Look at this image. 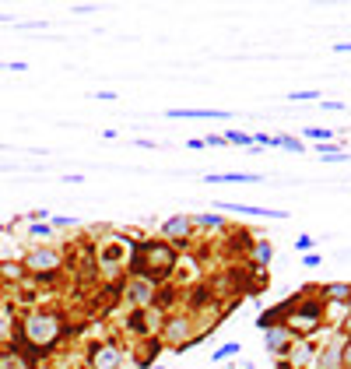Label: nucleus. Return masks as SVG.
<instances>
[{"instance_id":"bb28decb","label":"nucleus","mask_w":351,"mask_h":369,"mask_svg":"<svg viewBox=\"0 0 351 369\" xmlns=\"http://www.w3.org/2000/svg\"><path fill=\"white\" fill-rule=\"evenodd\" d=\"M320 92H292V102H316Z\"/></svg>"},{"instance_id":"412c9836","label":"nucleus","mask_w":351,"mask_h":369,"mask_svg":"<svg viewBox=\"0 0 351 369\" xmlns=\"http://www.w3.org/2000/svg\"><path fill=\"white\" fill-rule=\"evenodd\" d=\"M225 137V144H236V148H253V137L250 134H243V130H229V134H221Z\"/></svg>"},{"instance_id":"f03ea898","label":"nucleus","mask_w":351,"mask_h":369,"mask_svg":"<svg viewBox=\"0 0 351 369\" xmlns=\"http://www.w3.org/2000/svg\"><path fill=\"white\" fill-rule=\"evenodd\" d=\"M64 334H67V327L57 310H32L21 320V341L28 352H53L64 341Z\"/></svg>"},{"instance_id":"2f4dec72","label":"nucleus","mask_w":351,"mask_h":369,"mask_svg":"<svg viewBox=\"0 0 351 369\" xmlns=\"http://www.w3.org/2000/svg\"><path fill=\"white\" fill-rule=\"evenodd\" d=\"M302 264H306V268H316V264H320V254H306Z\"/></svg>"},{"instance_id":"e433bc0d","label":"nucleus","mask_w":351,"mask_h":369,"mask_svg":"<svg viewBox=\"0 0 351 369\" xmlns=\"http://www.w3.org/2000/svg\"><path fill=\"white\" fill-rule=\"evenodd\" d=\"M0 152H4V144H0Z\"/></svg>"},{"instance_id":"393cba45","label":"nucleus","mask_w":351,"mask_h":369,"mask_svg":"<svg viewBox=\"0 0 351 369\" xmlns=\"http://www.w3.org/2000/svg\"><path fill=\"white\" fill-rule=\"evenodd\" d=\"M277 148H284V152H302V141H299V137H277Z\"/></svg>"},{"instance_id":"4be33fe9","label":"nucleus","mask_w":351,"mask_h":369,"mask_svg":"<svg viewBox=\"0 0 351 369\" xmlns=\"http://www.w3.org/2000/svg\"><path fill=\"white\" fill-rule=\"evenodd\" d=\"M320 159L323 162H341V159H348V152L345 148H334V144H320Z\"/></svg>"},{"instance_id":"c9c22d12","label":"nucleus","mask_w":351,"mask_h":369,"mask_svg":"<svg viewBox=\"0 0 351 369\" xmlns=\"http://www.w3.org/2000/svg\"><path fill=\"white\" fill-rule=\"evenodd\" d=\"M35 369H53L50 363H35Z\"/></svg>"},{"instance_id":"ddd939ff","label":"nucleus","mask_w":351,"mask_h":369,"mask_svg":"<svg viewBox=\"0 0 351 369\" xmlns=\"http://www.w3.org/2000/svg\"><path fill=\"white\" fill-rule=\"evenodd\" d=\"M225 211H236V215H253V218H288V211L281 208H253V204H218Z\"/></svg>"},{"instance_id":"f3484780","label":"nucleus","mask_w":351,"mask_h":369,"mask_svg":"<svg viewBox=\"0 0 351 369\" xmlns=\"http://www.w3.org/2000/svg\"><path fill=\"white\" fill-rule=\"evenodd\" d=\"M0 281H7V285L25 281V268H21V261H4V264H0Z\"/></svg>"},{"instance_id":"a211bd4d","label":"nucleus","mask_w":351,"mask_h":369,"mask_svg":"<svg viewBox=\"0 0 351 369\" xmlns=\"http://www.w3.org/2000/svg\"><path fill=\"white\" fill-rule=\"evenodd\" d=\"M270 261H274V243H270V239H257V243H253V264L267 268Z\"/></svg>"},{"instance_id":"423d86ee","label":"nucleus","mask_w":351,"mask_h":369,"mask_svg":"<svg viewBox=\"0 0 351 369\" xmlns=\"http://www.w3.org/2000/svg\"><path fill=\"white\" fill-rule=\"evenodd\" d=\"M123 366V348L116 341H98L88 352V369H120Z\"/></svg>"},{"instance_id":"9d476101","label":"nucleus","mask_w":351,"mask_h":369,"mask_svg":"<svg viewBox=\"0 0 351 369\" xmlns=\"http://www.w3.org/2000/svg\"><path fill=\"white\" fill-rule=\"evenodd\" d=\"M292 345H295V338L288 334V327H284V324L267 327V334H263V348H267L270 356H288V352H292Z\"/></svg>"},{"instance_id":"7ed1b4c3","label":"nucleus","mask_w":351,"mask_h":369,"mask_svg":"<svg viewBox=\"0 0 351 369\" xmlns=\"http://www.w3.org/2000/svg\"><path fill=\"white\" fill-rule=\"evenodd\" d=\"M323 324V299H306V302H299L292 313H288V334L292 338H299V341H306L316 327Z\"/></svg>"},{"instance_id":"9b49d317","label":"nucleus","mask_w":351,"mask_h":369,"mask_svg":"<svg viewBox=\"0 0 351 369\" xmlns=\"http://www.w3.org/2000/svg\"><path fill=\"white\" fill-rule=\"evenodd\" d=\"M169 120H229V109H169Z\"/></svg>"},{"instance_id":"0eeeda50","label":"nucleus","mask_w":351,"mask_h":369,"mask_svg":"<svg viewBox=\"0 0 351 369\" xmlns=\"http://www.w3.org/2000/svg\"><path fill=\"white\" fill-rule=\"evenodd\" d=\"M130 250H134L130 243H123V239H109V243H105V246L98 250V268L113 275V271H116L120 264H127V257H130Z\"/></svg>"},{"instance_id":"b1692460","label":"nucleus","mask_w":351,"mask_h":369,"mask_svg":"<svg viewBox=\"0 0 351 369\" xmlns=\"http://www.w3.org/2000/svg\"><path fill=\"white\" fill-rule=\"evenodd\" d=\"M229 356H239V345L232 341V345H221L214 356H211V363H221V359H229Z\"/></svg>"},{"instance_id":"aec40b11","label":"nucleus","mask_w":351,"mask_h":369,"mask_svg":"<svg viewBox=\"0 0 351 369\" xmlns=\"http://www.w3.org/2000/svg\"><path fill=\"white\" fill-rule=\"evenodd\" d=\"M316 363V348L313 345H292V366H313Z\"/></svg>"},{"instance_id":"20e7f679","label":"nucleus","mask_w":351,"mask_h":369,"mask_svg":"<svg viewBox=\"0 0 351 369\" xmlns=\"http://www.w3.org/2000/svg\"><path fill=\"white\" fill-rule=\"evenodd\" d=\"M21 268H25V275H35V281H53L57 271L64 268V254L53 246H32L21 257Z\"/></svg>"},{"instance_id":"6e6552de","label":"nucleus","mask_w":351,"mask_h":369,"mask_svg":"<svg viewBox=\"0 0 351 369\" xmlns=\"http://www.w3.org/2000/svg\"><path fill=\"white\" fill-rule=\"evenodd\" d=\"M193 236V222L190 215H173L169 222H162V239L173 246H186V239Z\"/></svg>"},{"instance_id":"f8f14e48","label":"nucleus","mask_w":351,"mask_h":369,"mask_svg":"<svg viewBox=\"0 0 351 369\" xmlns=\"http://www.w3.org/2000/svg\"><path fill=\"white\" fill-rule=\"evenodd\" d=\"M0 369H35V363L28 352L11 345V348H0Z\"/></svg>"},{"instance_id":"6ab92c4d","label":"nucleus","mask_w":351,"mask_h":369,"mask_svg":"<svg viewBox=\"0 0 351 369\" xmlns=\"http://www.w3.org/2000/svg\"><path fill=\"white\" fill-rule=\"evenodd\" d=\"M190 222H193V229H221V215L218 211H204V215H190Z\"/></svg>"},{"instance_id":"1a4fd4ad","label":"nucleus","mask_w":351,"mask_h":369,"mask_svg":"<svg viewBox=\"0 0 351 369\" xmlns=\"http://www.w3.org/2000/svg\"><path fill=\"white\" fill-rule=\"evenodd\" d=\"M123 299H127V306H134V310H148V306L155 302V285H148V281H141V278H130L127 288H123Z\"/></svg>"},{"instance_id":"72a5a7b5","label":"nucleus","mask_w":351,"mask_h":369,"mask_svg":"<svg viewBox=\"0 0 351 369\" xmlns=\"http://www.w3.org/2000/svg\"><path fill=\"white\" fill-rule=\"evenodd\" d=\"M95 98H102V102H113V98H116V92H95Z\"/></svg>"},{"instance_id":"39448f33","label":"nucleus","mask_w":351,"mask_h":369,"mask_svg":"<svg viewBox=\"0 0 351 369\" xmlns=\"http://www.w3.org/2000/svg\"><path fill=\"white\" fill-rule=\"evenodd\" d=\"M162 345H173V348H190V345H197L204 334H193V320L190 317H183V313H173V317H166V324H162Z\"/></svg>"},{"instance_id":"5701e85b","label":"nucleus","mask_w":351,"mask_h":369,"mask_svg":"<svg viewBox=\"0 0 351 369\" xmlns=\"http://www.w3.org/2000/svg\"><path fill=\"white\" fill-rule=\"evenodd\" d=\"M302 137H313V141L327 144V141L334 137V130H327V127H306V130H302Z\"/></svg>"},{"instance_id":"c756f323","label":"nucleus","mask_w":351,"mask_h":369,"mask_svg":"<svg viewBox=\"0 0 351 369\" xmlns=\"http://www.w3.org/2000/svg\"><path fill=\"white\" fill-rule=\"evenodd\" d=\"M11 334V320H7V313H0V341Z\"/></svg>"},{"instance_id":"dca6fc26","label":"nucleus","mask_w":351,"mask_h":369,"mask_svg":"<svg viewBox=\"0 0 351 369\" xmlns=\"http://www.w3.org/2000/svg\"><path fill=\"white\" fill-rule=\"evenodd\" d=\"M263 176L257 173H211L207 183H260Z\"/></svg>"},{"instance_id":"cd10ccee","label":"nucleus","mask_w":351,"mask_h":369,"mask_svg":"<svg viewBox=\"0 0 351 369\" xmlns=\"http://www.w3.org/2000/svg\"><path fill=\"white\" fill-rule=\"evenodd\" d=\"M28 232H32V236H35V239H46V236H50V232H53V225H32V229H28Z\"/></svg>"},{"instance_id":"a878e982","label":"nucleus","mask_w":351,"mask_h":369,"mask_svg":"<svg viewBox=\"0 0 351 369\" xmlns=\"http://www.w3.org/2000/svg\"><path fill=\"white\" fill-rule=\"evenodd\" d=\"M341 369H351V338H345L341 345Z\"/></svg>"},{"instance_id":"473e14b6","label":"nucleus","mask_w":351,"mask_h":369,"mask_svg":"<svg viewBox=\"0 0 351 369\" xmlns=\"http://www.w3.org/2000/svg\"><path fill=\"white\" fill-rule=\"evenodd\" d=\"M341 334H345V338H351V313L345 317V324H341Z\"/></svg>"},{"instance_id":"7c9ffc66","label":"nucleus","mask_w":351,"mask_h":369,"mask_svg":"<svg viewBox=\"0 0 351 369\" xmlns=\"http://www.w3.org/2000/svg\"><path fill=\"white\" fill-rule=\"evenodd\" d=\"M309 246H313V236H299L295 239V250H309Z\"/></svg>"},{"instance_id":"c85d7f7f","label":"nucleus","mask_w":351,"mask_h":369,"mask_svg":"<svg viewBox=\"0 0 351 369\" xmlns=\"http://www.w3.org/2000/svg\"><path fill=\"white\" fill-rule=\"evenodd\" d=\"M200 141H204V148H218V144H225L221 134H211V137H200Z\"/></svg>"},{"instance_id":"f257e3e1","label":"nucleus","mask_w":351,"mask_h":369,"mask_svg":"<svg viewBox=\"0 0 351 369\" xmlns=\"http://www.w3.org/2000/svg\"><path fill=\"white\" fill-rule=\"evenodd\" d=\"M176 264H179V246L166 243L162 236L159 239L155 236L141 239L134 246V254H130V275L148 281V285H162L176 271Z\"/></svg>"},{"instance_id":"2eb2a0df","label":"nucleus","mask_w":351,"mask_h":369,"mask_svg":"<svg viewBox=\"0 0 351 369\" xmlns=\"http://www.w3.org/2000/svg\"><path fill=\"white\" fill-rule=\"evenodd\" d=\"M323 302H334V306H351V281L323 285Z\"/></svg>"},{"instance_id":"4468645a","label":"nucleus","mask_w":351,"mask_h":369,"mask_svg":"<svg viewBox=\"0 0 351 369\" xmlns=\"http://www.w3.org/2000/svg\"><path fill=\"white\" fill-rule=\"evenodd\" d=\"M341 345H345V338H338L334 345H327V348H320L316 352V369H341Z\"/></svg>"},{"instance_id":"f704fd0d","label":"nucleus","mask_w":351,"mask_h":369,"mask_svg":"<svg viewBox=\"0 0 351 369\" xmlns=\"http://www.w3.org/2000/svg\"><path fill=\"white\" fill-rule=\"evenodd\" d=\"M334 50H338V53H351V46H348V42H338Z\"/></svg>"}]
</instances>
